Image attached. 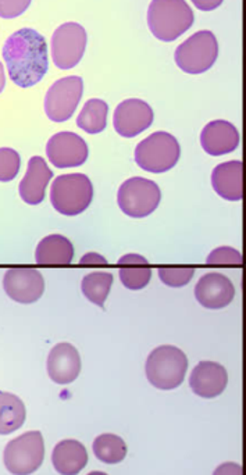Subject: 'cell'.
I'll list each match as a JSON object with an SVG mask.
<instances>
[{"label":"cell","mask_w":246,"mask_h":475,"mask_svg":"<svg viewBox=\"0 0 246 475\" xmlns=\"http://www.w3.org/2000/svg\"><path fill=\"white\" fill-rule=\"evenodd\" d=\"M93 186L85 174H66L54 180L51 188V202L63 215H79L90 207Z\"/></svg>","instance_id":"5"},{"label":"cell","mask_w":246,"mask_h":475,"mask_svg":"<svg viewBox=\"0 0 246 475\" xmlns=\"http://www.w3.org/2000/svg\"><path fill=\"white\" fill-rule=\"evenodd\" d=\"M93 453L106 464H118L127 456V445L123 438L113 433H103L93 442Z\"/></svg>","instance_id":"26"},{"label":"cell","mask_w":246,"mask_h":475,"mask_svg":"<svg viewBox=\"0 0 246 475\" xmlns=\"http://www.w3.org/2000/svg\"><path fill=\"white\" fill-rule=\"evenodd\" d=\"M181 147L168 132L159 131L145 138L136 149V163L147 173H167L180 160Z\"/></svg>","instance_id":"4"},{"label":"cell","mask_w":246,"mask_h":475,"mask_svg":"<svg viewBox=\"0 0 246 475\" xmlns=\"http://www.w3.org/2000/svg\"><path fill=\"white\" fill-rule=\"evenodd\" d=\"M145 370L147 380L155 388L170 391L183 384L188 370V359L185 353L178 347L163 345L152 350Z\"/></svg>","instance_id":"3"},{"label":"cell","mask_w":246,"mask_h":475,"mask_svg":"<svg viewBox=\"0 0 246 475\" xmlns=\"http://www.w3.org/2000/svg\"><path fill=\"white\" fill-rule=\"evenodd\" d=\"M52 463H53L54 469L59 474L77 475L87 466V449L79 441H62L53 449Z\"/></svg>","instance_id":"20"},{"label":"cell","mask_w":246,"mask_h":475,"mask_svg":"<svg viewBox=\"0 0 246 475\" xmlns=\"http://www.w3.org/2000/svg\"><path fill=\"white\" fill-rule=\"evenodd\" d=\"M84 92V82L81 77L62 78L49 88L45 96V113L49 120L54 123H64L71 119L79 108Z\"/></svg>","instance_id":"9"},{"label":"cell","mask_w":246,"mask_h":475,"mask_svg":"<svg viewBox=\"0 0 246 475\" xmlns=\"http://www.w3.org/2000/svg\"><path fill=\"white\" fill-rule=\"evenodd\" d=\"M6 85V75H5L4 64L0 63V93L5 90Z\"/></svg>","instance_id":"34"},{"label":"cell","mask_w":246,"mask_h":475,"mask_svg":"<svg viewBox=\"0 0 246 475\" xmlns=\"http://www.w3.org/2000/svg\"><path fill=\"white\" fill-rule=\"evenodd\" d=\"M195 274V269L188 266L159 267V279L167 287H185Z\"/></svg>","instance_id":"27"},{"label":"cell","mask_w":246,"mask_h":475,"mask_svg":"<svg viewBox=\"0 0 246 475\" xmlns=\"http://www.w3.org/2000/svg\"><path fill=\"white\" fill-rule=\"evenodd\" d=\"M109 106L100 99H90L82 108L77 126L88 134H99L108 124Z\"/></svg>","instance_id":"24"},{"label":"cell","mask_w":246,"mask_h":475,"mask_svg":"<svg viewBox=\"0 0 246 475\" xmlns=\"http://www.w3.org/2000/svg\"><path fill=\"white\" fill-rule=\"evenodd\" d=\"M4 288L10 299L22 305H31L41 299L45 292V280L38 270L13 267L5 274Z\"/></svg>","instance_id":"11"},{"label":"cell","mask_w":246,"mask_h":475,"mask_svg":"<svg viewBox=\"0 0 246 475\" xmlns=\"http://www.w3.org/2000/svg\"><path fill=\"white\" fill-rule=\"evenodd\" d=\"M52 176L53 173L41 156L31 157L28 162L27 174L18 186L23 201L31 206L43 204L45 201L46 188L51 183Z\"/></svg>","instance_id":"17"},{"label":"cell","mask_w":246,"mask_h":475,"mask_svg":"<svg viewBox=\"0 0 246 475\" xmlns=\"http://www.w3.org/2000/svg\"><path fill=\"white\" fill-rule=\"evenodd\" d=\"M229 384V374L219 363L201 362L189 377V386L201 398H216Z\"/></svg>","instance_id":"15"},{"label":"cell","mask_w":246,"mask_h":475,"mask_svg":"<svg viewBox=\"0 0 246 475\" xmlns=\"http://www.w3.org/2000/svg\"><path fill=\"white\" fill-rule=\"evenodd\" d=\"M25 422V406L22 399L9 392H0V435H9Z\"/></svg>","instance_id":"23"},{"label":"cell","mask_w":246,"mask_h":475,"mask_svg":"<svg viewBox=\"0 0 246 475\" xmlns=\"http://www.w3.org/2000/svg\"><path fill=\"white\" fill-rule=\"evenodd\" d=\"M242 162L222 163L212 173V186L225 201L242 199Z\"/></svg>","instance_id":"19"},{"label":"cell","mask_w":246,"mask_h":475,"mask_svg":"<svg viewBox=\"0 0 246 475\" xmlns=\"http://www.w3.org/2000/svg\"><path fill=\"white\" fill-rule=\"evenodd\" d=\"M49 162L58 168L80 167L88 160L87 142L74 132H59L46 145Z\"/></svg>","instance_id":"12"},{"label":"cell","mask_w":246,"mask_h":475,"mask_svg":"<svg viewBox=\"0 0 246 475\" xmlns=\"http://www.w3.org/2000/svg\"><path fill=\"white\" fill-rule=\"evenodd\" d=\"M213 475H242V469L237 463H224L214 470Z\"/></svg>","instance_id":"31"},{"label":"cell","mask_w":246,"mask_h":475,"mask_svg":"<svg viewBox=\"0 0 246 475\" xmlns=\"http://www.w3.org/2000/svg\"><path fill=\"white\" fill-rule=\"evenodd\" d=\"M219 56V43L212 31H199L175 49V61L186 74H202L213 67Z\"/></svg>","instance_id":"6"},{"label":"cell","mask_w":246,"mask_h":475,"mask_svg":"<svg viewBox=\"0 0 246 475\" xmlns=\"http://www.w3.org/2000/svg\"><path fill=\"white\" fill-rule=\"evenodd\" d=\"M4 59L10 78L20 88H30L48 72V45L33 28L15 31L4 46Z\"/></svg>","instance_id":"1"},{"label":"cell","mask_w":246,"mask_h":475,"mask_svg":"<svg viewBox=\"0 0 246 475\" xmlns=\"http://www.w3.org/2000/svg\"><path fill=\"white\" fill-rule=\"evenodd\" d=\"M206 263L209 266H237L242 264V256L237 249L230 248V246H222V248L214 249L209 256H207Z\"/></svg>","instance_id":"29"},{"label":"cell","mask_w":246,"mask_h":475,"mask_svg":"<svg viewBox=\"0 0 246 475\" xmlns=\"http://www.w3.org/2000/svg\"><path fill=\"white\" fill-rule=\"evenodd\" d=\"M152 108L141 99H127L118 106L113 117L116 132L123 138H136L154 123Z\"/></svg>","instance_id":"13"},{"label":"cell","mask_w":246,"mask_h":475,"mask_svg":"<svg viewBox=\"0 0 246 475\" xmlns=\"http://www.w3.org/2000/svg\"><path fill=\"white\" fill-rule=\"evenodd\" d=\"M22 167V158L12 147L0 149V183H10L17 176Z\"/></svg>","instance_id":"28"},{"label":"cell","mask_w":246,"mask_h":475,"mask_svg":"<svg viewBox=\"0 0 246 475\" xmlns=\"http://www.w3.org/2000/svg\"><path fill=\"white\" fill-rule=\"evenodd\" d=\"M45 443L40 431L23 433L7 443L5 449V466L14 475H30L43 466Z\"/></svg>","instance_id":"8"},{"label":"cell","mask_w":246,"mask_h":475,"mask_svg":"<svg viewBox=\"0 0 246 475\" xmlns=\"http://www.w3.org/2000/svg\"><path fill=\"white\" fill-rule=\"evenodd\" d=\"M194 12L185 0H152L147 25L163 43H173L193 27Z\"/></svg>","instance_id":"2"},{"label":"cell","mask_w":246,"mask_h":475,"mask_svg":"<svg viewBox=\"0 0 246 475\" xmlns=\"http://www.w3.org/2000/svg\"><path fill=\"white\" fill-rule=\"evenodd\" d=\"M191 2L202 12H212L222 6L224 0H191Z\"/></svg>","instance_id":"32"},{"label":"cell","mask_w":246,"mask_h":475,"mask_svg":"<svg viewBox=\"0 0 246 475\" xmlns=\"http://www.w3.org/2000/svg\"><path fill=\"white\" fill-rule=\"evenodd\" d=\"M113 285L110 272H90L82 280L81 290L90 302L103 308Z\"/></svg>","instance_id":"25"},{"label":"cell","mask_w":246,"mask_h":475,"mask_svg":"<svg viewBox=\"0 0 246 475\" xmlns=\"http://www.w3.org/2000/svg\"><path fill=\"white\" fill-rule=\"evenodd\" d=\"M88 475H108V474H106V472L93 471V472H90V474Z\"/></svg>","instance_id":"35"},{"label":"cell","mask_w":246,"mask_h":475,"mask_svg":"<svg viewBox=\"0 0 246 475\" xmlns=\"http://www.w3.org/2000/svg\"><path fill=\"white\" fill-rule=\"evenodd\" d=\"M195 296L203 308L217 310L229 306L234 300V285L225 275L211 272L199 280L195 287Z\"/></svg>","instance_id":"16"},{"label":"cell","mask_w":246,"mask_h":475,"mask_svg":"<svg viewBox=\"0 0 246 475\" xmlns=\"http://www.w3.org/2000/svg\"><path fill=\"white\" fill-rule=\"evenodd\" d=\"M31 0H0V17L10 18L22 15L30 7Z\"/></svg>","instance_id":"30"},{"label":"cell","mask_w":246,"mask_h":475,"mask_svg":"<svg viewBox=\"0 0 246 475\" xmlns=\"http://www.w3.org/2000/svg\"><path fill=\"white\" fill-rule=\"evenodd\" d=\"M162 192L154 181L134 176L121 184L118 202L121 212L132 219H144L159 206Z\"/></svg>","instance_id":"7"},{"label":"cell","mask_w":246,"mask_h":475,"mask_svg":"<svg viewBox=\"0 0 246 475\" xmlns=\"http://www.w3.org/2000/svg\"><path fill=\"white\" fill-rule=\"evenodd\" d=\"M74 257V246L66 236H46L38 243L35 252L36 263L41 266H69Z\"/></svg>","instance_id":"21"},{"label":"cell","mask_w":246,"mask_h":475,"mask_svg":"<svg viewBox=\"0 0 246 475\" xmlns=\"http://www.w3.org/2000/svg\"><path fill=\"white\" fill-rule=\"evenodd\" d=\"M201 145L207 155H227L240 145V132L229 121H212L202 131Z\"/></svg>","instance_id":"18"},{"label":"cell","mask_w":246,"mask_h":475,"mask_svg":"<svg viewBox=\"0 0 246 475\" xmlns=\"http://www.w3.org/2000/svg\"><path fill=\"white\" fill-rule=\"evenodd\" d=\"M81 264L82 266H87V264H90V266H106L108 261H106L105 257L100 256V254L90 253L82 257Z\"/></svg>","instance_id":"33"},{"label":"cell","mask_w":246,"mask_h":475,"mask_svg":"<svg viewBox=\"0 0 246 475\" xmlns=\"http://www.w3.org/2000/svg\"><path fill=\"white\" fill-rule=\"evenodd\" d=\"M87 31L77 23H66L52 36V57L61 70H70L81 62L87 49Z\"/></svg>","instance_id":"10"},{"label":"cell","mask_w":246,"mask_h":475,"mask_svg":"<svg viewBox=\"0 0 246 475\" xmlns=\"http://www.w3.org/2000/svg\"><path fill=\"white\" fill-rule=\"evenodd\" d=\"M118 274L124 287L131 290H144L152 279L149 261L141 254H124L118 261Z\"/></svg>","instance_id":"22"},{"label":"cell","mask_w":246,"mask_h":475,"mask_svg":"<svg viewBox=\"0 0 246 475\" xmlns=\"http://www.w3.org/2000/svg\"><path fill=\"white\" fill-rule=\"evenodd\" d=\"M81 373V357L71 344L56 345L49 353L48 374L52 381L61 385L74 383Z\"/></svg>","instance_id":"14"}]
</instances>
